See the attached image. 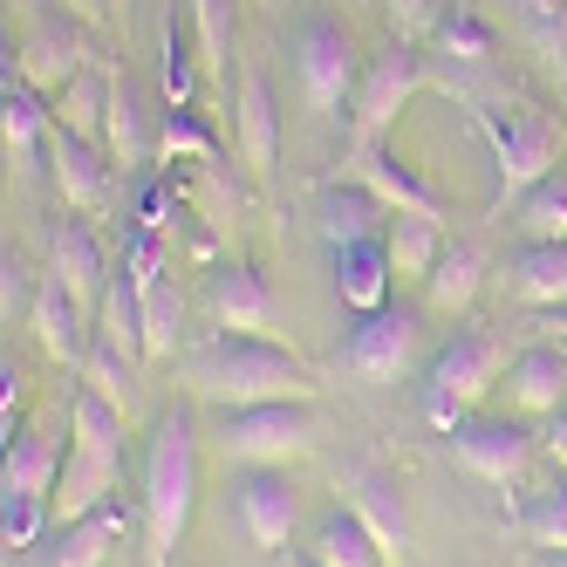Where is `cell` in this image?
I'll return each mask as SVG.
<instances>
[{"mask_svg": "<svg viewBox=\"0 0 567 567\" xmlns=\"http://www.w3.org/2000/svg\"><path fill=\"white\" fill-rule=\"evenodd\" d=\"M0 274H8V288H0V315H8L14 321V301L28 295V267H21V254L8 247V254H0Z\"/></svg>", "mask_w": 567, "mask_h": 567, "instance_id": "7bdbcfd3", "label": "cell"}, {"mask_svg": "<svg viewBox=\"0 0 567 567\" xmlns=\"http://www.w3.org/2000/svg\"><path fill=\"white\" fill-rule=\"evenodd\" d=\"M213 321L226 336H267L274 329V295H267V280L254 267H226L213 274Z\"/></svg>", "mask_w": 567, "mask_h": 567, "instance_id": "7402d4cb", "label": "cell"}, {"mask_svg": "<svg viewBox=\"0 0 567 567\" xmlns=\"http://www.w3.org/2000/svg\"><path fill=\"white\" fill-rule=\"evenodd\" d=\"M513 288L526 308H560L567 301V239H526L513 260Z\"/></svg>", "mask_w": 567, "mask_h": 567, "instance_id": "4316f807", "label": "cell"}, {"mask_svg": "<svg viewBox=\"0 0 567 567\" xmlns=\"http://www.w3.org/2000/svg\"><path fill=\"white\" fill-rule=\"evenodd\" d=\"M62 437L55 431H14L8 437V465H0V540L8 554L42 547L55 526V485H62Z\"/></svg>", "mask_w": 567, "mask_h": 567, "instance_id": "3957f363", "label": "cell"}, {"mask_svg": "<svg viewBox=\"0 0 567 567\" xmlns=\"http://www.w3.org/2000/svg\"><path fill=\"white\" fill-rule=\"evenodd\" d=\"M478 288H485V254H478V247H444V260H437L431 280H424V315L458 321V315L478 301Z\"/></svg>", "mask_w": 567, "mask_h": 567, "instance_id": "cb8c5ba5", "label": "cell"}, {"mask_svg": "<svg viewBox=\"0 0 567 567\" xmlns=\"http://www.w3.org/2000/svg\"><path fill=\"white\" fill-rule=\"evenodd\" d=\"M124 377H131V355H124V349H110V342L96 336V342H90V355H83V383H90V390H103L110 403H124V390H131Z\"/></svg>", "mask_w": 567, "mask_h": 567, "instance_id": "60d3db41", "label": "cell"}, {"mask_svg": "<svg viewBox=\"0 0 567 567\" xmlns=\"http://www.w3.org/2000/svg\"><path fill=\"white\" fill-rule=\"evenodd\" d=\"M233 131H239V157H247V172L267 185V178H274V157H280V103H274V83H267L260 69L239 75Z\"/></svg>", "mask_w": 567, "mask_h": 567, "instance_id": "9a60e30c", "label": "cell"}, {"mask_svg": "<svg viewBox=\"0 0 567 567\" xmlns=\"http://www.w3.org/2000/svg\"><path fill=\"white\" fill-rule=\"evenodd\" d=\"M452 458L485 485H519L526 465H534V437H526L513 417H465L452 431Z\"/></svg>", "mask_w": 567, "mask_h": 567, "instance_id": "8fae6325", "label": "cell"}, {"mask_svg": "<svg viewBox=\"0 0 567 567\" xmlns=\"http://www.w3.org/2000/svg\"><path fill=\"white\" fill-rule=\"evenodd\" d=\"M315 226L329 233V247H349V239H383L390 233V206L370 192V185H321L315 198Z\"/></svg>", "mask_w": 567, "mask_h": 567, "instance_id": "ffe728a7", "label": "cell"}, {"mask_svg": "<svg viewBox=\"0 0 567 567\" xmlns=\"http://www.w3.org/2000/svg\"><path fill=\"white\" fill-rule=\"evenodd\" d=\"M233 506H239V526L260 554H280L295 540V519H301V499L280 465H239L233 472Z\"/></svg>", "mask_w": 567, "mask_h": 567, "instance_id": "9c48e42d", "label": "cell"}, {"mask_svg": "<svg viewBox=\"0 0 567 567\" xmlns=\"http://www.w3.org/2000/svg\"><path fill=\"white\" fill-rule=\"evenodd\" d=\"M547 458H554V465L567 472V403H560V411L547 417Z\"/></svg>", "mask_w": 567, "mask_h": 567, "instance_id": "ee69618b", "label": "cell"}, {"mask_svg": "<svg viewBox=\"0 0 567 567\" xmlns=\"http://www.w3.org/2000/svg\"><path fill=\"white\" fill-rule=\"evenodd\" d=\"M103 151L116 157V165H151L157 157V131L144 124V96L124 69H110V124H103Z\"/></svg>", "mask_w": 567, "mask_h": 567, "instance_id": "603a6c76", "label": "cell"}, {"mask_svg": "<svg viewBox=\"0 0 567 567\" xmlns=\"http://www.w3.org/2000/svg\"><path fill=\"white\" fill-rule=\"evenodd\" d=\"M349 165H355V178L362 185H370L377 198H383V206L390 213H417V219H444V206H437V192L411 172V165H403V157L390 151V144H377V151H362V157H349Z\"/></svg>", "mask_w": 567, "mask_h": 567, "instance_id": "44dd1931", "label": "cell"}, {"mask_svg": "<svg viewBox=\"0 0 567 567\" xmlns=\"http://www.w3.org/2000/svg\"><path fill=\"white\" fill-rule=\"evenodd\" d=\"M178 157H198V165H219V137L206 131V124H198V110H157V157H151V165H178Z\"/></svg>", "mask_w": 567, "mask_h": 567, "instance_id": "d6a6232c", "label": "cell"}, {"mask_svg": "<svg viewBox=\"0 0 567 567\" xmlns=\"http://www.w3.org/2000/svg\"><path fill=\"white\" fill-rule=\"evenodd\" d=\"M198 513V437L185 411H165L144 444V540L151 567H172V547L185 540V526Z\"/></svg>", "mask_w": 567, "mask_h": 567, "instance_id": "7a4b0ae2", "label": "cell"}, {"mask_svg": "<svg viewBox=\"0 0 567 567\" xmlns=\"http://www.w3.org/2000/svg\"><path fill=\"white\" fill-rule=\"evenodd\" d=\"M116 534H124V519H116L110 506L90 513V519H75V526H55V554H49V567H103V554H110Z\"/></svg>", "mask_w": 567, "mask_h": 567, "instance_id": "e575fe53", "label": "cell"}, {"mask_svg": "<svg viewBox=\"0 0 567 567\" xmlns=\"http://www.w3.org/2000/svg\"><path fill=\"white\" fill-rule=\"evenodd\" d=\"M308 554H315L321 567H383V560H390V554L377 547V534H370V526H362V519H355L349 506H336L329 519L315 526Z\"/></svg>", "mask_w": 567, "mask_h": 567, "instance_id": "f1b7e54d", "label": "cell"}, {"mask_svg": "<svg viewBox=\"0 0 567 567\" xmlns=\"http://www.w3.org/2000/svg\"><path fill=\"white\" fill-rule=\"evenodd\" d=\"M49 157H55V185H62L69 206H75V213H103V198H110V165H116V157H110L103 144H90V137L62 131V124H55V137H49Z\"/></svg>", "mask_w": 567, "mask_h": 567, "instance_id": "e0dca14e", "label": "cell"}, {"mask_svg": "<svg viewBox=\"0 0 567 567\" xmlns=\"http://www.w3.org/2000/svg\"><path fill=\"white\" fill-rule=\"evenodd\" d=\"M110 349H124L131 362L151 355L144 349V288H137V274H110V295H103V329H96Z\"/></svg>", "mask_w": 567, "mask_h": 567, "instance_id": "4dcf8cb0", "label": "cell"}, {"mask_svg": "<svg viewBox=\"0 0 567 567\" xmlns=\"http://www.w3.org/2000/svg\"><path fill=\"white\" fill-rule=\"evenodd\" d=\"M90 21H69V14H42V21H34L28 34H21V75H28V83L34 90H42V96H62L69 83H75V75H83L90 69V34H83Z\"/></svg>", "mask_w": 567, "mask_h": 567, "instance_id": "30bf717a", "label": "cell"}, {"mask_svg": "<svg viewBox=\"0 0 567 567\" xmlns=\"http://www.w3.org/2000/svg\"><path fill=\"white\" fill-rule=\"evenodd\" d=\"M144 349L151 355L178 349V295L172 288H144Z\"/></svg>", "mask_w": 567, "mask_h": 567, "instance_id": "ab89813d", "label": "cell"}, {"mask_svg": "<svg viewBox=\"0 0 567 567\" xmlns=\"http://www.w3.org/2000/svg\"><path fill=\"white\" fill-rule=\"evenodd\" d=\"M383 247H390V267L396 280H431V267L444 260V226L437 219H417V213H390V233H383Z\"/></svg>", "mask_w": 567, "mask_h": 567, "instance_id": "83f0119b", "label": "cell"}, {"mask_svg": "<svg viewBox=\"0 0 567 567\" xmlns=\"http://www.w3.org/2000/svg\"><path fill=\"white\" fill-rule=\"evenodd\" d=\"M49 131H55V103L8 62V75H0V144H8V157L14 165H34Z\"/></svg>", "mask_w": 567, "mask_h": 567, "instance_id": "5bb4252c", "label": "cell"}, {"mask_svg": "<svg viewBox=\"0 0 567 567\" xmlns=\"http://www.w3.org/2000/svg\"><path fill=\"white\" fill-rule=\"evenodd\" d=\"M308 437H315V403H301V396L219 411V444L233 465H288L308 452Z\"/></svg>", "mask_w": 567, "mask_h": 567, "instance_id": "52a82bcc", "label": "cell"}, {"mask_svg": "<svg viewBox=\"0 0 567 567\" xmlns=\"http://www.w3.org/2000/svg\"><path fill=\"white\" fill-rule=\"evenodd\" d=\"M157 55H165V103L172 110H192V49H185L178 14L165 21V34H157Z\"/></svg>", "mask_w": 567, "mask_h": 567, "instance_id": "74e56055", "label": "cell"}, {"mask_svg": "<svg viewBox=\"0 0 567 567\" xmlns=\"http://www.w3.org/2000/svg\"><path fill=\"white\" fill-rule=\"evenodd\" d=\"M116 472H124V458H103V452H83V444H69L62 458V485H55V526H75L110 506L116 493Z\"/></svg>", "mask_w": 567, "mask_h": 567, "instance_id": "d6986e66", "label": "cell"}, {"mask_svg": "<svg viewBox=\"0 0 567 567\" xmlns=\"http://www.w3.org/2000/svg\"><path fill=\"white\" fill-rule=\"evenodd\" d=\"M519 540L547 547V554H567V478L540 485V493L519 506Z\"/></svg>", "mask_w": 567, "mask_h": 567, "instance_id": "d590c367", "label": "cell"}, {"mask_svg": "<svg viewBox=\"0 0 567 567\" xmlns=\"http://www.w3.org/2000/svg\"><path fill=\"white\" fill-rule=\"evenodd\" d=\"M62 8H69L75 21H90V28H103V21H110V0H62Z\"/></svg>", "mask_w": 567, "mask_h": 567, "instance_id": "f6af8a7d", "label": "cell"}, {"mask_svg": "<svg viewBox=\"0 0 567 567\" xmlns=\"http://www.w3.org/2000/svg\"><path fill=\"white\" fill-rule=\"evenodd\" d=\"M390 288H396V267H390L383 239H349V247H336V295H342V308L377 315V308H390Z\"/></svg>", "mask_w": 567, "mask_h": 567, "instance_id": "ac0fdd59", "label": "cell"}, {"mask_svg": "<svg viewBox=\"0 0 567 567\" xmlns=\"http://www.w3.org/2000/svg\"><path fill=\"white\" fill-rule=\"evenodd\" d=\"M288 55H295V90H301V103H308L315 116L349 110V96H355V83H362V62H355V42H349L342 21L308 14V21L295 28Z\"/></svg>", "mask_w": 567, "mask_h": 567, "instance_id": "8992f818", "label": "cell"}, {"mask_svg": "<svg viewBox=\"0 0 567 567\" xmlns=\"http://www.w3.org/2000/svg\"><path fill=\"white\" fill-rule=\"evenodd\" d=\"M198 14V55H206V75L226 90L233 83V0H192Z\"/></svg>", "mask_w": 567, "mask_h": 567, "instance_id": "8d00e7d4", "label": "cell"}, {"mask_svg": "<svg viewBox=\"0 0 567 567\" xmlns=\"http://www.w3.org/2000/svg\"><path fill=\"white\" fill-rule=\"evenodd\" d=\"M417 90H424V62H417L411 42H396V49H383V55L362 62V83H355V96H349V157L390 144L396 116L411 110Z\"/></svg>", "mask_w": 567, "mask_h": 567, "instance_id": "5b68a950", "label": "cell"}, {"mask_svg": "<svg viewBox=\"0 0 567 567\" xmlns=\"http://www.w3.org/2000/svg\"><path fill=\"white\" fill-rule=\"evenodd\" d=\"M69 444H83V452H103V458H124V403H110L103 390H75L69 403Z\"/></svg>", "mask_w": 567, "mask_h": 567, "instance_id": "f546056e", "label": "cell"}, {"mask_svg": "<svg viewBox=\"0 0 567 567\" xmlns=\"http://www.w3.org/2000/svg\"><path fill=\"white\" fill-rule=\"evenodd\" d=\"M185 383L219 403V411H239V403H274V396H301L315 403L321 377L308 370V362L295 349H280L267 336H213L206 349L185 355Z\"/></svg>", "mask_w": 567, "mask_h": 567, "instance_id": "6da1fadb", "label": "cell"}, {"mask_svg": "<svg viewBox=\"0 0 567 567\" xmlns=\"http://www.w3.org/2000/svg\"><path fill=\"white\" fill-rule=\"evenodd\" d=\"M506 403L519 417H554L567 403V349L560 342H540L506 362Z\"/></svg>", "mask_w": 567, "mask_h": 567, "instance_id": "2e32d148", "label": "cell"}, {"mask_svg": "<svg viewBox=\"0 0 567 567\" xmlns=\"http://www.w3.org/2000/svg\"><path fill=\"white\" fill-rule=\"evenodd\" d=\"M55 124L75 131V137H90V144H103V124H110V75H96V69L75 75V83L55 96Z\"/></svg>", "mask_w": 567, "mask_h": 567, "instance_id": "1f68e13d", "label": "cell"}, {"mask_svg": "<svg viewBox=\"0 0 567 567\" xmlns=\"http://www.w3.org/2000/svg\"><path fill=\"white\" fill-rule=\"evenodd\" d=\"M499 370H506L499 336H493V329H458L452 342L431 355V370H424V417L452 437V431L465 424L472 403L499 383Z\"/></svg>", "mask_w": 567, "mask_h": 567, "instance_id": "277c9868", "label": "cell"}, {"mask_svg": "<svg viewBox=\"0 0 567 567\" xmlns=\"http://www.w3.org/2000/svg\"><path fill=\"white\" fill-rule=\"evenodd\" d=\"M383 8H390V21H396V34H403V42L444 21V0H383Z\"/></svg>", "mask_w": 567, "mask_h": 567, "instance_id": "b9f144b4", "label": "cell"}, {"mask_svg": "<svg viewBox=\"0 0 567 567\" xmlns=\"http://www.w3.org/2000/svg\"><path fill=\"white\" fill-rule=\"evenodd\" d=\"M55 280L75 295V301H96V295H110V267H103V247H96V233H90V219H69V226H55Z\"/></svg>", "mask_w": 567, "mask_h": 567, "instance_id": "d4e9b609", "label": "cell"}, {"mask_svg": "<svg viewBox=\"0 0 567 567\" xmlns=\"http://www.w3.org/2000/svg\"><path fill=\"white\" fill-rule=\"evenodd\" d=\"M478 131L493 144V172H499V206L506 198H526L547 172H560V131L534 110H478Z\"/></svg>", "mask_w": 567, "mask_h": 567, "instance_id": "ba28073f", "label": "cell"}, {"mask_svg": "<svg viewBox=\"0 0 567 567\" xmlns=\"http://www.w3.org/2000/svg\"><path fill=\"white\" fill-rule=\"evenodd\" d=\"M437 42L452 49V55H465V62H485V55H493V28H485L472 8H452V14L437 21Z\"/></svg>", "mask_w": 567, "mask_h": 567, "instance_id": "f35d334b", "label": "cell"}, {"mask_svg": "<svg viewBox=\"0 0 567 567\" xmlns=\"http://www.w3.org/2000/svg\"><path fill=\"white\" fill-rule=\"evenodd\" d=\"M560 567H567V554H560Z\"/></svg>", "mask_w": 567, "mask_h": 567, "instance_id": "681fc988", "label": "cell"}, {"mask_svg": "<svg viewBox=\"0 0 567 567\" xmlns=\"http://www.w3.org/2000/svg\"><path fill=\"white\" fill-rule=\"evenodd\" d=\"M519 8L534 14V21H560V14H567V0H519Z\"/></svg>", "mask_w": 567, "mask_h": 567, "instance_id": "7dc6e473", "label": "cell"}, {"mask_svg": "<svg viewBox=\"0 0 567 567\" xmlns=\"http://www.w3.org/2000/svg\"><path fill=\"white\" fill-rule=\"evenodd\" d=\"M288 567H321V560H315V554H301V560H288Z\"/></svg>", "mask_w": 567, "mask_h": 567, "instance_id": "c3c4849f", "label": "cell"}, {"mask_svg": "<svg viewBox=\"0 0 567 567\" xmlns=\"http://www.w3.org/2000/svg\"><path fill=\"white\" fill-rule=\"evenodd\" d=\"M540 329H547V342L567 349V301H560V308H540Z\"/></svg>", "mask_w": 567, "mask_h": 567, "instance_id": "bcb514c9", "label": "cell"}, {"mask_svg": "<svg viewBox=\"0 0 567 567\" xmlns=\"http://www.w3.org/2000/svg\"><path fill=\"white\" fill-rule=\"evenodd\" d=\"M513 226L526 239H567V165L547 172L526 198H513Z\"/></svg>", "mask_w": 567, "mask_h": 567, "instance_id": "836d02e7", "label": "cell"}, {"mask_svg": "<svg viewBox=\"0 0 567 567\" xmlns=\"http://www.w3.org/2000/svg\"><path fill=\"white\" fill-rule=\"evenodd\" d=\"M342 506L377 534V547L390 554V560H403V547H411V513H403V499H396V478L383 472V465H355L349 478H342Z\"/></svg>", "mask_w": 567, "mask_h": 567, "instance_id": "4fadbf2b", "label": "cell"}, {"mask_svg": "<svg viewBox=\"0 0 567 567\" xmlns=\"http://www.w3.org/2000/svg\"><path fill=\"white\" fill-rule=\"evenodd\" d=\"M417 355V308H377V315H355V336H349V370L362 383H396Z\"/></svg>", "mask_w": 567, "mask_h": 567, "instance_id": "7c38bea8", "label": "cell"}, {"mask_svg": "<svg viewBox=\"0 0 567 567\" xmlns=\"http://www.w3.org/2000/svg\"><path fill=\"white\" fill-rule=\"evenodd\" d=\"M83 321H90V308L75 301L62 280H49V288L34 295V336H42V349L55 362H83L90 355V329H83Z\"/></svg>", "mask_w": 567, "mask_h": 567, "instance_id": "484cf974", "label": "cell"}]
</instances>
